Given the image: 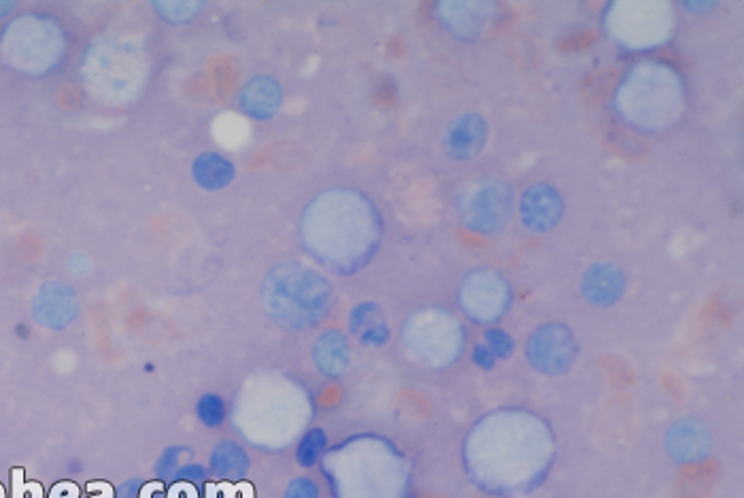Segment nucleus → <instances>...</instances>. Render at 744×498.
<instances>
[{
	"mask_svg": "<svg viewBox=\"0 0 744 498\" xmlns=\"http://www.w3.org/2000/svg\"><path fill=\"white\" fill-rule=\"evenodd\" d=\"M487 139V124L481 115L466 113L453 120L445 130V149L453 160H470L481 152Z\"/></svg>",
	"mask_w": 744,
	"mask_h": 498,
	"instance_id": "obj_4",
	"label": "nucleus"
},
{
	"mask_svg": "<svg viewBox=\"0 0 744 498\" xmlns=\"http://www.w3.org/2000/svg\"><path fill=\"white\" fill-rule=\"evenodd\" d=\"M249 469V456L239 443L222 441L211 454V471L224 479L243 477Z\"/></svg>",
	"mask_w": 744,
	"mask_h": 498,
	"instance_id": "obj_7",
	"label": "nucleus"
},
{
	"mask_svg": "<svg viewBox=\"0 0 744 498\" xmlns=\"http://www.w3.org/2000/svg\"><path fill=\"white\" fill-rule=\"evenodd\" d=\"M574 354H577V347H574V339L566 326L538 328L526 345V356L530 358L532 367L549 375L566 371L574 360Z\"/></svg>",
	"mask_w": 744,
	"mask_h": 498,
	"instance_id": "obj_1",
	"label": "nucleus"
},
{
	"mask_svg": "<svg viewBox=\"0 0 744 498\" xmlns=\"http://www.w3.org/2000/svg\"><path fill=\"white\" fill-rule=\"evenodd\" d=\"M194 173H196V181H200V184H205L207 177H211L207 188L226 186L228 181L234 177L232 164L226 162L222 156H213V154L198 158L196 166H194Z\"/></svg>",
	"mask_w": 744,
	"mask_h": 498,
	"instance_id": "obj_10",
	"label": "nucleus"
},
{
	"mask_svg": "<svg viewBox=\"0 0 744 498\" xmlns=\"http://www.w3.org/2000/svg\"><path fill=\"white\" fill-rule=\"evenodd\" d=\"M519 215L526 228L534 232H545L560 224L564 215V201L555 188L547 184H536L523 192Z\"/></svg>",
	"mask_w": 744,
	"mask_h": 498,
	"instance_id": "obj_2",
	"label": "nucleus"
},
{
	"mask_svg": "<svg viewBox=\"0 0 744 498\" xmlns=\"http://www.w3.org/2000/svg\"><path fill=\"white\" fill-rule=\"evenodd\" d=\"M472 362L483 371H492L496 367V356L489 352V347L485 343H479L472 347Z\"/></svg>",
	"mask_w": 744,
	"mask_h": 498,
	"instance_id": "obj_17",
	"label": "nucleus"
},
{
	"mask_svg": "<svg viewBox=\"0 0 744 498\" xmlns=\"http://www.w3.org/2000/svg\"><path fill=\"white\" fill-rule=\"evenodd\" d=\"M209 473L200 467V464H185V467L177 469L175 473V481H190V484H202V481H207Z\"/></svg>",
	"mask_w": 744,
	"mask_h": 498,
	"instance_id": "obj_16",
	"label": "nucleus"
},
{
	"mask_svg": "<svg viewBox=\"0 0 744 498\" xmlns=\"http://www.w3.org/2000/svg\"><path fill=\"white\" fill-rule=\"evenodd\" d=\"M247 94H249L247 109L251 113L260 115V118H268L270 113H275L277 107H279V101H281L279 86H277V83L273 79H268V77H262L258 81H253V86H251V90Z\"/></svg>",
	"mask_w": 744,
	"mask_h": 498,
	"instance_id": "obj_9",
	"label": "nucleus"
},
{
	"mask_svg": "<svg viewBox=\"0 0 744 498\" xmlns=\"http://www.w3.org/2000/svg\"><path fill=\"white\" fill-rule=\"evenodd\" d=\"M196 415L205 426L217 428L226 420V403L219 394H205L196 405Z\"/></svg>",
	"mask_w": 744,
	"mask_h": 498,
	"instance_id": "obj_12",
	"label": "nucleus"
},
{
	"mask_svg": "<svg viewBox=\"0 0 744 498\" xmlns=\"http://www.w3.org/2000/svg\"><path fill=\"white\" fill-rule=\"evenodd\" d=\"M668 450L670 454L681 460H696L708 450V433L706 428L691 418H683L676 422L668 433Z\"/></svg>",
	"mask_w": 744,
	"mask_h": 498,
	"instance_id": "obj_6",
	"label": "nucleus"
},
{
	"mask_svg": "<svg viewBox=\"0 0 744 498\" xmlns=\"http://www.w3.org/2000/svg\"><path fill=\"white\" fill-rule=\"evenodd\" d=\"M328 445V437L321 428H311L307 435H304L298 443L296 450V460L300 462V467H313V464L321 458Z\"/></svg>",
	"mask_w": 744,
	"mask_h": 498,
	"instance_id": "obj_11",
	"label": "nucleus"
},
{
	"mask_svg": "<svg viewBox=\"0 0 744 498\" xmlns=\"http://www.w3.org/2000/svg\"><path fill=\"white\" fill-rule=\"evenodd\" d=\"M581 288L591 305L611 307L625 292V277L615 264H596L585 273Z\"/></svg>",
	"mask_w": 744,
	"mask_h": 498,
	"instance_id": "obj_5",
	"label": "nucleus"
},
{
	"mask_svg": "<svg viewBox=\"0 0 744 498\" xmlns=\"http://www.w3.org/2000/svg\"><path fill=\"white\" fill-rule=\"evenodd\" d=\"M483 343L489 347V352L496 356V360H509L515 354V339L500 328H489L483 337Z\"/></svg>",
	"mask_w": 744,
	"mask_h": 498,
	"instance_id": "obj_13",
	"label": "nucleus"
},
{
	"mask_svg": "<svg viewBox=\"0 0 744 498\" xmlns=\"http://www.w3.org/2000/svg\"><path fill=\"white\" fill-rule=\"evenodd\" d=\"M139 490H141V481L139 479L126 481V484L120 488V498H137Z\"/></svg>",
	"mask_w": 744,
	"mask_h": 498,
	"instance_id": "obj_18",
	"label": "nucleus"
},
{
	"mask_svg": "<svg viewBox=\"0 0 744 498\" xmlns=\"http://www.w3.org/2000/svg\"><path fill=\"white\" fill-rule=\"evenodd\" d=\"M317 367L326 373H338L347 367L349 347L341 332H326L315 347Z\"/></svg>",
	"mask_w": 744,
	"mask_h": 498,
	"instance_id": "obj_8",
	"label": "nucleus"
},
{
	"mask_svg": "<svg viewBox=\"0 0 744 498\" xmlns=\"http://www.w3.org/2000/svg\"><path fill=\"white\" fill-rule=\"evenodd\" d=\"M285 498H319V488L313 484V479L298 477L287 486Z\"/></svg>",
	"mask_w": 744,
	"mask_h": 498,
	"instance_id": "obj_14",
	"label": "nucleus"
},
{
	"mask_svg": "<svg viewBox=\"0 0 744 498\" xmlns=\"http://www.w3.org/2000/svg\"><path fill=\"white\" fill-rule=\"evenodd\" d=\"M466 203V220L470 228L492 232L504 226L511 211L509 190H500L496 184H485L475 190Z\"/></svg>",
	"mask_w": 744,
	"mask_h": 498,
	"instance_id": "obj_3",
	"label": "nucleus"
},
{
	"mask_svg": "<svg viewBox=\"0 0 744 498\" xmlns=\"http://www.w3.org/2000/svg\"><path fill=\"white\" fill-rule=\"evenodd\" d=\"M181 447H168V450L160 456V460H158V467H156V473H158V477H168V475H173V473H177V462H179V456H181Z\"/></svg>",
	"mask_w": 744,
	"mask_h": 498,
	"instance_id": "obj_15",
	"label": "nucleus"
}]
</instances>
